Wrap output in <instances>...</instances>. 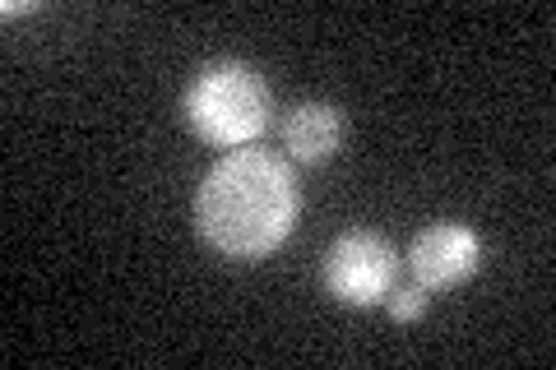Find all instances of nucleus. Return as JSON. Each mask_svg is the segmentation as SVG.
<instances>
[{
  "mask_svg": "<svg viewBox=\"0 0 556 370\" xmlns=\"http://www.w3.org/2000/svg\"><path fill=\"white\" fill-rule=\"evenodd\" d=\"M298 176L278 153L232 149L195 186V232L223 259L255 264L298 227Z\"/></svg>",
  "mask_w": 556,
  "mask_h": 370,
  "instance_id": "obj_1",
  "label": "nucleus"
},
{
  "mask_svg": "<svg viewBox=\"0 0 556 370\" xmlns=\"http://www.w3.org/2000/svg\"><path fill=\"white\" fill-rule=\"evenodd\" d=\"M386 306H390V320H399V324H413L417 315H422V310L431 306V292H427V288H417V283H408V288H394V292L386 296Z\"/></svg>",
  "mask_w": 556,
  "mask_h": 370,
  "instance_id": "obj_6",
  "label": "nucleus"
},
{
  "mask_svg": "<svg viewBox=\"0 0 556 370\" xmlns=\"http://www.w3.org/2000/svg\"><path fill=\"white\" fill-rule=\"evenodd\" d=\"M278 139H283L292 163H329L343 144V112L334 102H298L278 120Z\"/></svg>",
  "mask_w": 556,
  "mask_h": 370,
  "instance_id": "obj_5",
  "label": "nucleus"
},
{
  "mask_svg": "<svg viewBox=\"0 0 556 370\" xmlns=\"http://www.w3.org/2000/svg\"><path fill=\"white\" fill-rule=\"evenodd\" d=\"M478 264H482V241L468 222H431L408 245V273L427 292L468 283L478 273Z\"/></svg>",
  "mask_w": 556,
  "mask_h": 370,
  "instance_id": "obj_4",
  "label": "nucleus"
},
{
  "mask_svg": "<svg viewBox=\"0 0 556 370\" xmlns=\"http://www.w3.org/2000/svg\"><path fill=\"white\" fill-rule=\"evenodd\" d=\"M274 112L269 79L247 61H208L181 93V116L204 144L214 149H247L265 135Z\"/></svg>",
  "mask_w": 556,
  "mask_h": 370,
  "instance_id": "obj_2",
  "label": "nucleus"
},
{
  "mask_svg": "<svg viewBox=\"0 0 556 370\" xmlns=\"http://www.w3.org/2000/svg\"><path fill=\"white\" fill-rule=\"evenodd\" d=\"M399 278V251L390 237L380 232H343L329 241V251L320 259V283L339 306H380L394 292Z\"/></svg>",
  "mask_w": 556,
  "mask_h": 370,
  "instance_id": "obj_3",
  "label": "nucleus"
}]
</instances>
